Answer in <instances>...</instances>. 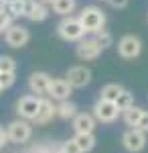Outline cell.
Instances as JSON below:
<instances>
[{"instance_id": "cell-1", "label": "cell", "mask_w": 148, "mask_h": 153, "mask_svg": "<svg viewBox=\"0 0 148 153\" xmlns=\"http://www.w3.org/2000/svg\"><path fill=\"white\" fill-rule=\"evenodd\" d=\"M77 19H79L81 27L85 29V33H91V35H97L106 27V12L100 6H91V4L83 6Z\"/></svg>"}, {"instance_id": "cell-2", "label": "cell", "mask_w": 148, "mask_h": 153, "mask_svg": "<svg viewBox=\"0 0 148 153\" xmlns=\"http://www.w3.org/2000/svg\"><path fill=\"white\" fill-rule=\"evenodd\" d=\"M57 35L67 43H79L85 37V29L81 27L79 19L71 14V16H63V21L57 25Z\"/></svg>"}, {"instance_id": "cell-3", "label": "cell", "mask_w": 148, "mask_h": 153, "mask_svg": "<svg viewBox=\"0 0 148 153\" xmlns=\"http://www.w3.org/2000/svg\"><path fill=\"white\" fill-rule=\"evenodd\" d=\"M6 137H8L10 143L23 145V143H26L31 137H33V125H31L29 120L16 118V120H12L10 125L6 127Z\"/></svg>"}, {"instance_id": "cell-4", "label": "cell", "mask_w": 148, "mask_h": 153, "mask_svg": "<svg viewBox=\"0 0 148 153\" xmlns=\"http://www.w3.org/2000/svg\"><path fill=\"white\" fill-rule=\"evenodd\" d=\"M91 110H93L91 114L95 118V123H103V125H110V123H114L116 118L120 117L118 106L114 102H108V100H97Z\"/></svg>"}, {"instance_id": "cell-5", "label": "cell", "mask_w": 148, "mask_h": 153, "mask_svg": "<svg viewBox=\"0 0 148 153\" xmlns=\"http://www.w3.org/2000/svg\"><path fill=\"white\" fill-rule=\"evenodd\" d=\"M39 102H41V98L34 94L21 96L16 100V114H18V118L33 123V118L37 117V110H39Z\"/></svg>"}, {"instance_id": "cell-6", "label": "cell", "mask_w": 148, "mask_h": 153, "mask_svg": "<svg viewBox=\"0 0 148 153\" xmlns=\"http://www.w3.org/2000/svg\"><path fill=\"white\" fill-rule=\"evenodd\" d=\"M142 53V41L136 35H124L118 41V55L122 59H136Z\"/></svg>"}, {"instance_id": "cell-7", "label": "cell", "mask_w": 148, "mask_h": 153, "mask_svg": "<svg viewBox=\"0 0 148 153\" xmlns=\"http://www.w3.org/2000/svg\"><path fill=\"white\" fill-rule=\"evenodd\" d=\"M4 41H6L8 47L21 49L31 41V33H29V29H24L21 25H10L6 29V33H4Z\"/></svg>"}, {"instance_id": "cell-8", "label": "cell", "mask_w": 148, "mask_h": 153, "mask_svg": "<svg viewBox=\"0 0 148 153\" xmlns=\"http://www.w3.org/2000/svg\"><path fill=\"white\" fill-rule=\"evenodd\" d=\"M102 45L97 43V39L95 37H83L79 43H77V49H75V53H77V57L83 59V61H91V59H97L102 55Z\"/></svg>"}, {"instance_id": "cell-9", "label": "cell", "mask_w": 148, "mask_h": 153, "mask_svg": "<svg viewBox=\"0 0 148 153\" xmlns=\"http://www.w3.org/2000/svg\"><path fill=\"white\" fill-rule=\"evenodd\" d=\"M122 145H124L126 151L130 153H140L146 147V135L138 129H128L122 135Z\"/></svg>"}, {"instance_id": "cell-10", "label": "cell", "mask_w": 148, "mask_h": 153, "mask_svg": "<svg viewBox=\"0 0 148 153\" xmlns=\"http://www.w3.org/2000/svg\"><path fill=\"white\" fill-rule=\"evenodd\" d=\"M65 80L71 88H85L91 82V70L85 65H73L65 74Z\"/></svg>"}, {"instance_id": "cell-11", "label": "cell", "mask_w": 148, "mask_h": 153, "mask_svg": "<svg viewBox=\"0 0 148 153\" xmlns=\"http://www.w3.org/2000/svg\"><path fill=\"white\" fill-rule=\"evenodd\" d=\"M71 94H73V88L67 84L65 78H53V80H51L47 98L57 100V102H63V100H69V96H71Z\"/></svg>"}, {"instance_id": "cell-12", "label": "cell", "mask_w": 148, "mask_h": 153, "mask_svg": "<svg viewBox=\"0 0 148 153\" xmlns=\"http://www.w3.org/2000/svg\"><path fill=\"white\" fill-rule=\"evenodd\" d=\"M55 117H57V104H55L51 98L41 96L39 110H37V117L33 118V123L34 125H47V123H51Z\"/></svg>"}, {"instance_id": "cell-13", "label": "cell", "mask_w": 148, "mask_h": 153, "mask_svg": "<svg viewBox=\"0 0 148 153\" xmlns=\"http://www.w3.org/2000/svg\"><path fill=\"white\" fill-rule=\"evenodd\" d=\"M51 76L47 74V71H34V74H31L29 76V88H31V92H33L34 96H47V92H49V84H51Z\"/></svg>"}, {"instance_id": "cell-14", "label": "cell", "mask_w": 148, "mask_h": 153, "mask_svg": "<svg viewBox=\"0 0 148 153\" xmlns=\"http://www.w3.org/2000/svg\"><path fill=\"white\" fill-rule=\"evenodd\" d=\"M23 16H26L33 23H41L49 16V8L39 0H24V12Z\"/></svg>"}, {"instance_id": "cell-15", "label": "cell", "mask_w": 148, "mask_h": 153, "mask_svg": "<svg viewBox=\"0 0 148 153\" xmlns=\"http://www.w3.org/2000/svg\"><path fill=\"white\" fill-rule=\"evenodd\" d=\"M71 123H73L75 133H93L95 125H97L91 112H77L75 117L71 118Z\"/></svg>"}, {"instance_id": "cell-16", "label": "cell", "mask_w": 148, "mask_h": 153, "mask_svg": "<svg viewBox=\"0 0 148 153\" xmlns=\"http://www.w3.org/2000/svg\"><path fill=\"white\" fill-rule=\"evenodd\" d=\"M73 143L77 145V149L81 153H89L95 147V135L93 133H75Z\"/></svg>"}, {"instance_id": "cell-17", "label": "cell", "mask_w": 148, "mask_h": 153, "mask_svg": "<svg viewBox=\"0 0 148 153\" xmlns=\"http://www.w3.org/2000/svg\"><path fill=\"white\" fill-rule=\"evenodd\" d=\"M0 4H2L0 8H2V10H6L12 19L23 16V12H24V0H0Z\"/></svg>"}, {"instance_id": "cell-18", "label": "cell", "mask_w": 148, "mask_h": 153, "mask_svg": "<svg viewBox=\"0 0 148 153\" xmlns=\"http://www.w3.org/2000/svg\"><path fill=\"white\" fill-rule=\"evenodd\" d=\"M75 6H77L75 0H53V4H51V8L61 16H71L75 12Z\"/></svg>"}, {"instance_id": "cell-19", "label": "cell", "mask_w": 148, "mask_h": 153, "mask_svg": "<svg viewBox=\"0 0 148 153\" xmlns=\"http://www.w3.org/2000/svg\"><path fill=\"white\" fill-rule=\"evenodd\" d=\"M142 108L140 106H130L128 110H124L122 112V118H124V123L130 127V129H136L138 123H140V118H142Z\"/></svg>"}, {"instance_id": "cell-20", "label": "cell", "mask_w": 148, "mask_h": 153, "mask_svg": "<svg viewBox=\"0 0 148 153\" xmlns=\"http://www.w3.org/2000/svg\"><path fill=\"white\" fill-rule=\"evenodd\" d=\"M77 114V104L71 102V100H63V102H57V117L63 118V120H71V118Z\"/></svg>"}, {"instance_id": "cell-21", "label": "cell", "mask_w": 148, "mask_h": 153, "mask_svg": "<svg viewBox=\"0 0 148 153\" xmlns=\"http://www.w3.org/2000/svg\"><path fill=\"white\" fill-rule=\"evenodd\" d=\"M124 86L120 84H106L102 90H100V100H108V102H116V98L122 94Z\"/></svg>"}, {"instance_id": "cell-22", "label": "cell", "mask_w": 148, "mask_h": 153, "mask_svg": "<svg viewBox=\"0 0 148 153\" xmlns=\"http://www.w3.org/2000/svg\"><path fill=\"white\" fill-rule=\"evenodd\" d=\"M116 106H118V110L120 112H124V110H128L130 106H134V94L130 92V90H122V94L116 98V102H114Z\"/></svg>"}, {"instance_id": "cell-23", "label": "cell", "mask_w": 148, "mask_h": 153, "mask_svg": "<svg viewBox=\"0 0 148 153\" xmlns=\"http://www.w3.org/2000/svg\"><path fill=\"white\" fill-rule=\"evenodd\" d=\"M16 71V61L10 55H0V74H14Z\"/></svg>"}, {"instance_id": "cell-24", "label": "cell", "mask_w": 148, "mask_h": 153, "mask_svg": "<svg viewBox=\"0 0 148 153\" xmlns=\"http://www.w3.org/2000/svg\"><path fill=\"white\" fill-rule=\"evenodd\" d=\"M95 39H97V43L102 45V49H106V47H110L112 45V41H114V37H112V33H108L106 29L103 31H100L97 35H93Z\"/></svg>"}, {"instance_id": "cell-25", "label": "cell", "mask_w": 148, "mask_h": 153, "mask_svg": "<svg viewBox=\"0 0 148 153\" xmlns=\"http://www.w3.org/2000/svg\"><path fill=\"white\" fill-rule=\"evenodd\" d=\"M10 25H12V16L6 10H2V8H0V35H4V33H6V29H8Z\"/></svg>"}, {"instance_id": "cell-26", "label": "cell", "mask_w": 148, "mask_h": 153, "mask_svg": "<svg viewBox=\"0 0 148 153\" xmlns=\"http://www.w3.org/2000/svg\"><path fill=\"white\" fill-rule=\"evenodd\" d=\"M14 82H16V76L14 74H0V86H2V90L12 88Z\"/></svg>"}, {"instance_id": "cell-27", "label": "cell", "mask_w": 148, "mask_h": 153, "mask_svg": "<svg viewBox=\"0 0 148 153\" xmlns=\"http://www.w3.org/2000/svg\"><path fill=\"white\" fill-rule=\"evenodd\" d=\"M61 149H63V153H81L79 149H77V145L73 143V139H69V141H65L63 145H61Z\"/></svg>"}, {"instance_id": "cell-28", "label": "cell", "mask_w": 148, "mask_h": 153, "mask_svg": "<svg viewBox=\"0 0 148 153\" xmlns=\"http://www.w3.org/2000/svg\"><path fill=\"white\" fill-rule=\"evenodd\" d=\"M136 129H138V131H142L144 135L148 133V110H144V112H142V118H140V123H138Z\"/></svg>"}, {"instance_id": "cell-29", "label": "cell", "mask_w": 148, "mask_h": 153, "mask_svg": "<svg viewBox=\"0 0 148 153\" xmlns=\"http://www.w3.org/2000/svg\"><path fill=\"white\" fill-rule=\"evenodd\" d=\"M55 149L57 147H47V145H43V147H34L31 153H55Z\"/></svg>"}, {"instance_id": "cell-30", "label": "cell", "mask_w": 148, "mask_h": 153, "mask_svg": "<svg viewBox=\"0 0 148 153\" xmlns=\"http://www.w3.org/2000/svg\"><path fill=\"white\" fill-rule=\"evenodd\" d=\"M110 2V6H114V8H126L128 6V0H108Z\"/></svg>"}, {"instance_id": "cell-31", "label": "cell", "mask_w": 148, "mask_h": 153, "mask_svg": "<svg viewBox=\"0 0 148 153\" xmlns=\"http://www.w3.org/2000/svg\"><path fill=\"white\" fill-rule=\"evenodd\" d=\"M8 143V137H6V129L0 127V149H4V145Z\"/></svg>"}, {"instance_id": "cell-32", "label": "cell", "mask_w": 148, "mask_h": 153, "mask_svg": "<svg viewBox=\"0 0 148 153\" xmlns=\"http://www.w3.org/2000/svg\"><path fill=\"white\" fill-rule=\"evenodd\" d=\"M39 2H43V4H45V6H47V4H49V6H51V4H53V0H39Z\"/></svg>"}, {"instance_id": "cell-33", "label": "cell", "mask_w": 148, "mask_h": 153, "mask_svg": "<svg viewBox=\"0 0 148 153\" xmlns=\"http://www.w3.org/2000/svg\"><path fill=\"white\" fill-rule=\"evenodd\" d=\"M55 153H63V149H61V147H57V149H55Z\"/></svg>"}, {"instance_id": "cell-34", "label": "cell", "mask_w": 148, "mask_h": 153, "mask_svg": "<svg viewBox=\"0 0 148 153\" xmlns=\"http://www.w3.org/2000/svg\"><path fill=\"white\" fill-rule=\"evenodd\" d=\"M2 92H4V90H2V86H0V94H2Z\"/></svg>"}, {"instance_id": "cell-35", "label": "cell", "mask_w": 148, "mask_h": 153, "mask_svg": "<svg viewBox=\"0 0 148 153\" xmlns=\"http://www.w3.org/2000/svg\"><path fill=\"white\" fill-rule=\"evenodd\" d=\"M102 2H108V0H102Z\"/></svg>"}]
</instances>
